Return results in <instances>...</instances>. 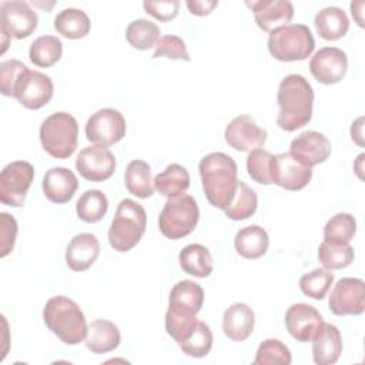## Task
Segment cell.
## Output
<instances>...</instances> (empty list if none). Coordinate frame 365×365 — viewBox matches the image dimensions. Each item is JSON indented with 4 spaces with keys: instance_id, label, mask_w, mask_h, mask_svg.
Segmentation results:
<instances>
[{
    "instance_id": "34",
    "label": "cell",
    "mask_w": 365,
    "mask_h": 365,
    "mask_svg": "<svg viewBox=\"0 0 365 365\" xmlns=\"http://www.w3.org/2000/svg\"><path fill=\"white\" fill-rule=\"evenodd\" d=\"M108 210V200L100 190L84 191L76 204L77 217L88 224L98 222Z\"/></svg>"
},
{
    "instance_id": "11",
    "label": "cell",
    "mask_w": 365,
    "mask_h": 365,
    "mask_svg": "<svg viewBox=\"0 0 365 365\" xmlns=\"http://www.w3.org/2000/svg\"><path fill=\"white\" fill-rule=\"evenodd\" d=\"M54 94V84L51 78L40 71L26 70L19 78L13 97L29 110H38L44 107Z\"/></svg>"
},
{
    "instance_id": "40",
    "label": "cell",
    "mask_w": 365,
    "mask_h": 365,
    "mask_svg": "<svg viewBox=\"0 0 365 365\" xmlns=\"http://www.w3.org/2000/svg\"><path fill=\"white\" fill-rule=\"evenodd\" d=\"M291 361H292V356L288 346L279 339L269 338L259 344L255 354L254 365H272V364L289 365Z\"/></svg>"
},
{
    "instance_id": "39",
    "label": "cell",
    "mask_w": 365,
    "mask_h": 365,
    "mask_svg": "<svg viewBox=\"0 0 365 365\" xmlns=\"http://www.w3.org/2000/svg\"><path fill=\"white\" fill-rule=\"evenodd\" d=\"M334 282V274L325 268H315L299 278V288L304 295L312 299H324Z\"/></svg>"
},
{
    "instance_id": "12",
    "label": "cell",
    "mask_w": 365,
    "mask_h": 365,
    "mask_svg": "<svg viewBox=\"0 0 365 365\" xmlns=\"http://www.w3.org/2000/svg\"><path fill=\"white\" fill-rule=\"evenodd\" d=\"M328 305L338 317L361 315L365 309V282L361 278H341L331 291Z\"/></svg>"
},
{
    "instance_id": "33",
    "label": "cell",
    "mask_w": 365,
    "mask_h": 365,
    "mask_svg": "<svg viewBox=\"0 0 365 365\" xmlns=\"http://www.w3.org/2000/svg\"><path fill=\"white\" fill-rule=\"evenodd\" d=\"M63 53L61 40L56 36H40L37 37L29 50V57L33 64L37 67H51L54 66Z\"/></svg>"
},
{
    "instance_id": "27",
    "label": "cell",
    "mask_w": 365,
    "mask_h": 365,
    "mask_svg": "<svg viewBox=\"0 0 365 365\" xmlns=\"http://www.w3.org/2000/svg\"><path fill=\"white\" fill-rule=\"evenodd\" d=\"M269 245V238L267 231L259 225H248L241 228L234 238L235 251L247 258L257 259L262 257Z\"/></svg>"
},
{
    "instance_id": "32",
    "label": "cell",
    "mask_w": 365,
    "mask_h": 365,
    "mask_svg": "<svg viewBox=\"0 0 365 365\" xmlns=\"http://www.w3.org/2000/svg\"><path fill=\"white\" fill-rule=\"evenodd\" d=\"M257 205H258V197L255 191L250 185H247L244 181L238 180L235 192L230 204L224 210V212L230 220H234V221L247 220L251 215H254V212L257 211Z\"/></svg>"
},
{
    "instance_id": "47",
    "label": "cell",
    "mask_w": 365,
    "mask_h": 365,
    "mask_svg": "<svg viewBox=\"0 0 365 365\" xmlns=\"http://www.w3.org/2000/svg\"><path fill=\"white\" fill-rule=\"evenodd\" d=\"M362 121H364V117H359L355 123H352V127H351V137L358 145H364V141H362Z\"/></svg>"
},
{
    "instance_id": "18",
    "label": "cell",
    "mask_w": 365,
    "mask_h": 365,
    "mask_svg": "<svg viewBox=\"0 0 365 365\" xmlns=\"http://www.w3.org/2000/svg\"><path fill=\"white\" fill-rule=\"evenodd\" d=\"M322 317L312 305L297 302L285 312V327L292 338L299 342H308L322 324Z\"/></svg>"
},
{
    "instance_id": "2",
    "label": "cell",
    "mask_w": 365,
    "mask_h": 365,
    "mask_svg": "<svg viewBox=\"0 0 365 365\" xmlns=\"http://www.w3.org/2000/svg\"><path fill=\"white\" fill-rule=\"evenodd\" d=\"M198 171L208 202L224 211L237 188V163L225 153H210L201 158Z\"/></svg>"
},
{
    "instance_id": "42",
    "label": "cell",
    "mask_w": 365,
    "mask_h": 365,
    "mask_svg": "<svg viewBox=\"0 0 365 365\" xmlns=\"http://www.w3.org/2000/svg\"><path fill=\"white\" fill-rule=\"evenodd\" d=\"M158 57H167L171 60H184V61L191 60L184 40L174 34L160 37L153 53V58H158Z\"/></svg>"
},
{
    "instance_id": "25",
    "label": "cell",
    "mask_w": 365,
    "mask_h": 365,
    "mask_svg": "<svg viewBox=\"0 0 365 365\" xmlns=\"http://www.w3.org/2000/svg\"><path fill=\"white\" fill-rule=\"evenodd\" d=\"M84 342L87 349L93 354H107L120 345L121 334L114 322L107 319H94L87 327Z\"/></svg>"
},
{
    "instance_id": "43",
    "label": "cell",
    "mask_w": 365,
    "mask_h": 365,
    "mask_svg": "<svg viewBox=\"0 0 365 365\" xmlns=\"http://www.w3.org/2000/svg\"><path fill=\"white\" fill-rule=\"evenodd\" d=\"M29 67L20 60H4L0 64V90L6 97H13L14 87Z\"/></svg>"
},
{
    "instance_id": "14",
    "label": "cell",
    "mask_w": 365,
    "mask_h": 365,
    "mask_svg": "<svg viewBox=\"0 0 365 365\" xmlns=\"http://www.w3.org/2000/svg\"><path fill=\"white\" fill-rule=\"evenodd\" d=\"M224 137L231 148L241 153H250L265 144L267 130L257 125L251 115L241 114L228 123Z\"/></svg>"
},
{
    "instance_id": "7",
    "label": "cell",
    "mask_w": 365,
    "mask_h": 365,
    "mask_svg": "<svg viewBox=\"0 0 365 365\" xmlns=\"http://www.w3.org/2000/svg\"><path fill=\"white\" fill-rule=\"evenodd\" d=\"M200 220L198 205L190 194L170 197L160 215L158 228L170 240H180L194 231Z\"/></svg>"
},
{
    "instance_id": "9",
    "label": "cell",
    "mask_w": 365,
    "mask_h": 365,
    "mask_svg": "<svg viewBox=\"0 0 365 365\" xmlns=\"http://www.w3.org/2000/svg\"><path fill=\"white\" fill-rule=\"evenodd\" d=\"M34 178V167L27 161L9 163L0 174V201L10 207H21Z\"/></svg>"
},
{
    "instance_id": "22",
    "label": "cell",
    "mask_w": 365,
    "mask_h": 365,
    "mask_svg": "<svg viewBox=\"0 0 365 365\" xmlns=\"http://www.w3.org/2000/svg\"><path fill=\"white\" fill-rule=\"evenodd\" d=\"M41 187L48 201L54 204H66L77 191L78 180L70 168L53 167L46 171Z\"/></svg>"
},
{
    "instance_id": "8",
    "label": "cell",
    "mask_w": 365,
    "mask_h": 365,
    "mask_svg": "<svg viewBox=\"0 0 365 365\" xmlns=\"http://www.w3.org/2000/svg\"><path fill=\"white\" fill-rule=\"evenodd\" d=\"M38 17L29 3L21 0H9L0 4V31L3 50L9 46V37L17 40L29 37L37 29Z\"/></svg>"
},
{
    "instance_id": "30",
    "label": "cell",
    "mask_w": 365,
    "mask_h": 365,
    "mask_svg": "<svg viewBox=\"0 0 365 365\" xmlns=\"http://www.w3.org/2000/svg\"><path fill=\"white\" fill-rule=\"evenodd\" d=\"M125 188L138 198H148L154 194V180L151 168L144 160H133L128 163L124 174Z\"/></svg>"
},
{
    "instance_id": "1",
    "label": "cell",
    "mask_w": 365,
    "mask_h": 365,
    "mask_svg": "<svg viewBox=\"0 0 365 365\" xmlns=\"http://www.w3.org/2000/svg\"><path fill=\"white\" fill-rule=\"evenodd\" d=\"M277 103L279 107L277 125L284 131H295L312 118L314 90L304 76L288 74L278 86Z\"/></svg>"
},
{
    "instance_id": "26",
    "label": "cell",
    "mask_w": 365,
    "mask_h": 365,
    "mask_svg": "<svg viewBox=\"0 0 365 365\" xmlns=\"http://www.w3.org/2000/svg\"><path fill=\"white\" fill-rule=\"evenodd\" d=\"M314 26L317 33L324 40H339L342 38L348 29L349 20L346 13L338 6H328L321 9L314 19Z\"/></svg>"
},
{
    "instance_id": "24",
    "label": "cell",
    "mask_w": 365,
    "mask_h": 365,
    "mask_svg": "<svg viewBox=\"0 0 365 365\" xmlns=\"http://www.w3.org/2000/svg\"><path fill=\"white\" fill-rule=\"evenodd\" d=\"M254 324L255 314L252 308L244 302H235L230 305L222 317V331L225 336L232 341L247 339L254 331Z\"/></svg>"
},
{
    "instance_id": "20",
    "label": "cell",
    "mask_w": 365,
    "mask_h": 365,
    "mask_svg": "<svg viewBox=\"0 0 365 365\" xmlns=\"http://www.w3.org/2000/svg\"><path fill=\"white\" fill-rule=\"evenodd\" d=\"M204 304V289L191 279L178 281L170 291L167 312L184 317H195Z\"/></svg>"
},
{
    "instance_id": "31",
    "label": "cell",
    "mask_w": 365,
    "mask_h": 365,
    "mask_svg": "<svg viewBox=\"0 0 365 365\" xmlns=\"http://www.w3.org/2000/svg\"><path fill=\"white\" fill-rule=\"evenodd\" d=\"M190 187V174L180 164H170L154 177V188L165 197L184 194Z\"/></svg>"
},
{
    "instance_id": "15",
    "label": "cell",
    "mask_w": 365,
    "mask_h": 365,
    "mask_svg": "<svg viewBox=\"0 0 365 365\" xmlns=\"http://www.w3.org/2000/svg\"><path fill=\"white\" fill-rule=\"evenodd\" d=\"M76 168L80 175L88 181H106L114 174L115 157L103 145H88L78 153Z\"/></svg>"
},
{
    "instance_id": "49",
    "label": "cell",
    "mask_w": 365,
    "mask_h": 365,
    "mask_svg": "<svg viewBox=\"0 0 365 365\" xmlns=\"http://www.w3.org/2000/svg\"><path fill=\"white\" fill-rule=\"evenodd\" d=\"M362 158H364V154H359V157L356 158V163H358V168H356V173H358V175L361 177V171H362V168H361V163H362ZM362 178V177H361Z\"/></svg>"
},
{
    "instance_id": "19",
    "label": "cell",
    "mask_w": 365,
    "mask_h": 365,
    "mask_svg": "<svg viewBox=\"0 0 365 365\" xmlns=\"http://www.w3.org/2000/svg\"><path fill=\"white\" fill-rule=\"evenodd\" d=\"M247 6L252 10L257 26L267 33L288 24L294 17V6L288 0L247 1Z\"/></svg>"
},
{
    "instance_id": "36",
    "label": "cell",
    "mask_w": 365,
    "mask_h": 365,
    "mask_svg": "<svg viewBox=\"0 0 365 365\" xmlns=\"http://www.w3.org/2000/svg\"><path fill=\"white\" fill-rule=\"evenodd\" d=\"M355 252L349 244L322 241L318 248V259L325 269H341L354 261Z\"/></svg>"
},
{
    "instance_id": "13",
    "label": "cell",
    "mask_w": 365,
    "mask_h": 365,
    "mask_svg": "<svg viewBox=\"0 0 365 365\" xmlns=\"http://www.w3.org/2000/svg\"><path fill=\"white\" fill-rule=\"evenodd\" d=\"M312 178V168L301 164L291 153L274 155L271 163V184L288 191H298L308 185Z\"/></svg>"
},
{
    "instance_id": "6",
    "label": "cell",
    "mask_w": 365,
    "mask_h": 365,
    "mask_svg": "<svg viewBox=\"0 0 365 365\" xmlns=\"http://www.w3.org/2000/svg\"><path fill=\"white\" fill-rule=\"evenodd\" d=\"M314 48L312 31L305 24H285L269 31L268 51L278 61H302Z\"/></svg>"
},
{
    "instance_id": "41",
    "label": "cell",
    "mask_w": 365,
    "mask_h": 365,
    "mask_svg": "<svg viewBox=\"0 0 365 365\" xmlns=\"http://www.w3.org/2000/svg\"><path fill=\"white\" fill-rule=\"evenodd\" d=\"M274 155L269 151L257 148L247 157L248 175L258 184H271V163Z\"/></svg>"
},
{
    "instance_id": "10",
    "label": "cell",
    "mask_w": 365,
    "mask_h": 365,
    "mask_svg": "<svg viewBox=\"0 0 365 365\" xmlns=\"http://www.w3.org/2000/svg\"><path fill=\"white\" fill-rule=\"evenodd\" d=\"M127 124L124 115L115 108H101L91 114L86 123V138L97 145L108 147L125 135Z\"/></svg>"
},
{
    "instance_id": "28",
    "label": "cell",
    "mask_w": 365,
    "mask_h": 365,
    "mask_svg": "<svg viewBox=\"0 0 365 365\" xmlns=\"http://www.w3.org/2000/svg\"><path fill=\"white\" fill-rule=\"evenodd\" d=\"M178 261L184 272L197 278L208 277L214 268L208 248L201 244H190L184 247L178 254Z\"/></svg>"
},
{
    "instance_id": "21",
    "label": "cell",
    "mask_w": 365,
    "mask_h": 365,
    "mask_svg": "<svg viewBox=\"0 0 365 365\" xmlns=\"http://www.w3.org/2000/svg\"><path fill=\"white\" fill-rule=\"evenodd\" d=\"M312 341V359L317 365H332L342 354V336L334 324L322 322Z\"/></svg>"
},
{
    "instance_id": "35",
    "label": "cell",
    "mask_w": 365,
    "mask_h": 365,
    "mask_svg": "<svg viewBox=\"0 0 365 365\" xmlns=\"http://www.w3.org/2000/svg\"><path fill=\"white\" fill-rule=\"evenodd\" d=\"M125 40L137 50H148L158 43L160 27L147 19L133 20L125 29Z\"/></svg>"
},
{
    "instance_id": "46",
    "label": "cell",
    "mask_w": 365,
    "mask_h": 365,
    "mask_svg": "<svg viewBox=\"0 0 365 365\" xmlns=\"http://www.w3.org/2000/svg\"><path fill=\"white\" fill-rule=\"evenodd\" d=\"M185 4L191 14L207 16L218 6V1H215V0H188Z\"/></svg>"
},
{
    "instance_id": "48",
    "label": "cell",
    "mask_w": 365,
    "mask_h": 365,
    "mask_svg": "<svg viewBox=\"0 0 365 365\" xmlns=\"http://www.w3.org/2000/svg\"><path fill=\"white\" fill-rule=\"evenodd\" d=\"M362 7H364V1L359 4V9H356V1H352V3H351V13H352V17L356 20V23H358L359 27L364 26V20H362V16H361Z\"/></svg>"
},
{
    "instance_id": "37",
    "label": "cell",
    "mask_w": 365,
    "mask_h": 365,
    "mask_svg": "<svg viewBox=\"0 0 365 365\" xmlns=\"http://www.w3.org/2000/svg\"><path fill=\"white\" fill-rule=\"evenodd\" d=\"M356 232V220L352 214L338 212L324 227V241L349 244Z\"/></svg>"
},
{
    "instance_id": "16",
    "label": "cell",
    "mask_w": 365,
    "mask_h": 365,
    "mask_svg": "<svg viewBox=\"0 0 365 365\" xmlns=\"http://www.w3.org/2000/svg\"><path fill=\"white\" fill-rule=\"evenodd\" d=\"M348 70V57L344 50L338 47L319 48L309 61V71L312 77L321 84L339 83Z\"/></svg>"
},
{
    "instance_id": "45",
    "label": "cell",
    "mask_w": 365,
    "mask_h": 365,
    "mask_svg": "<svg viewBox=\"0 0 365 365\" xmlns=\"http://www.w3.org/2000/svg\"><path fill=\"white\" fill-rule=\"evenodd\" d=\"M144 10L160 21H170L177 17L180 10L178 0H145L143 1Z\"/></svg>"
},
{
    "instance_id": "3",
    "label": "cell",
    "mask_w": 365,
    "mask_h": 365,
    "mask_svg": "<svg viewBox=\"0 0 365 365\" xmlns=\"http://www.w3.org/2000/svg\"><path fill=\"white\" fill-rule=\"evenodd\" d=\"M46 327L64 344L77 345L87 334V322L81 308L64 295L50 298L43 308Z\"/></svg>"
},
{
    "instance_id": "38",
    "label": "cell",
    "mask_w": 365,
    "mask_h": 365,
    "mask_svg": "<svg viewBox=\"0 0 365 365\" xmlns=\"http://www.w3.org/2000/svg\"><path fill=\"white\" fill-rule=\"evenodd\" d=\"M212 339L211 328L205 322L198 321L191 334L184 341H181L178 346L188 356L202 358L211 351Z\"/></svg>"
},
{
    "instance_id": "29",
    "label": "cell",
    "mask_w": 365,
    "mask_h": 365,
    "mask_svg": "<svg viewBox=\"0 0 365 365\" xmlns=\"http://www.w3.org/2000/svg\"><path fill=\"white\" fill-rule=\"evenodd\" d=\"M54 29L63 37L77 40L88 34L91 23L86 11L76 7H68L61 10L54 17Z\"/></svg>"
},
{
    "instance_id": "44",
    "label": "cell",
    "mask_w": 365,
    "mask_h": 365,
    "mask_svg": "<svg viewBox=\"0 0 365 365\" xmlns=\"http://www.w3.org/2000/svg\"><path fill=\"white\" fill-rule=\"evenodd\" d=\"M17 237V222L9 212H0V257H7L16 242Z\"/></svg>"
},
{
    "instance_id": "5",
    "label": "cell",
    "mask_w": 365,
    "mask_h": 365,
    "mask_svg": "<svg viewBox=\"0 0 365 365\" xmlns=\"http://www.w3.org/2000/svg\"><path fill=\"white\" fill-rule=\"evenodd\" d=\"M38 137L44 151L54 158H68L74 154L78 141L77 120L66 111L50 114L40 124Z\"/></svg>"
},
{
    "instance_id": "17",
    "label": "cell",
    "mask_w": 365,
    "mask_h": 365,
    "mask_svg": "<svg viewBox=\"0 0 365 365\" xmlns=\"http://www.w3.org/2000/svg\"><path fill=\"white\" fill-rule=\"evenodd\" d=\"M331 141L319 131L308 130L297 135L289 145V153L304 165L312 168L328 160L331 155Z\"/></svg>"
},
{
    "instance_id": "23",
    "label": "cell",
    "mask_w": 365,
    "mask_h": 365,
    "mask_svg": "<svg viewBox=\"0 0 365 365\" xmlns=\"http://www.w3.org/2000/svg\"><path fill=\"white\" fill-rule=\"evenodd\" d=\"M100 255V242L94 234L81 232L74 235L66 250L67 267L74 272L87 271Z\"/></svg>"
},
{
    "instance_id": "4",
    "label": "cell",
    "mask_w": 365,
    "mask_h": 365,
    "mask_svg": "<svg viewBox=\"0 0 365 365\" xmlns=\"http://www.w3.org/2000/svg\"><path fill=\"white\" fill-rule=\"evenodd\" d=\"M147 228V214L141 204L124 198L117 205L114 218L108 228V242L117 252L134 248Z\"/></svg>"
}]
</instances>
